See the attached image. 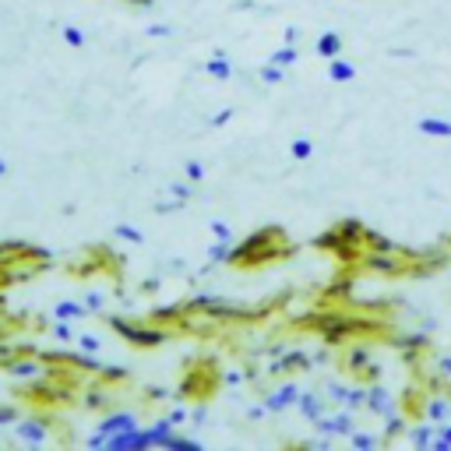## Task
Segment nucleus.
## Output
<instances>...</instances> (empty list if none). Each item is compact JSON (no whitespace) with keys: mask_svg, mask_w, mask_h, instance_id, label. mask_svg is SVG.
Masks as SVG:
<instances>
[{"mask_svg":"<svg viewBox=\"0 0 451 451\" xmlns=\"http://www.w3.org/2000/svg\"><path fill=\"white\" fill-rule=\"evenodd\" d=\"M286 254H289L286 233L275 230V226H268V230L247 237L240 247H233L226 265H230V268H265V265H275V261L286 257Z\"/></svg>","mask_w":451,"mask_h":451,"instance_id":"obj_1","label":"nucleus"},{"mask_svg":"<svg viewBox=\"0 0 451 451\" xmlns=\"http://www.w3.org/2000/svg\"><path fill=\"white\" fill-rule=\"evenodd\" d=\"M222 381V370L212 363V360H187V370H183V378H180V388L176 395L180 398H212V392L219 388Z\"/></svg>","mask_w":451,"mask_h":451,"instance_id":"obj_2","label":"nucleus"},{"mask_svg":"<svg viewBox=\"0 0 451 451\" xmlns=\"http://www.w3.org/2000/svg\"><path fill=\"white\" fill-rule=\"evenodd\" d=\"M95 272H113V275L120 279V261L113 257L109 247H102V243L82 247L78 257L67 261V275H74V279H92Z\"/></svg>","mask_w":451,"mask_h":451,"instance_id":"obj_3","label":"nucleus"},{"mask_svg":"<svg viewBox=\"0 0 451 451\" xmlns=\"http://www.w3.org/2000/svg\"><path fill=\"white\" fill-rule=\"evenodd\" d=\"M106 324H109L113 331H120L127 342L138 346V349H156V346H163L166 338H169L166 328H141V324H134V321H127V317H106Z\"/></svg>","mask_w":451,"mask_h":451,"instance_id":"obj_4","label":"nucleus"},{"mask_svg":"<svg viewBox=\"0 0 451 451\" xmlns=\"http://www.w3.org/2000/svg\"><path fill=\"white\" fill-rule=\"evenodd\" d=\"M201 71L208 74V78H215V82H230V78H233V64L226 60L222 50H212V57L201 64Z\"/></svg>","mask_w":451,"mask_h":451,"instance_id":"obj_5","label":"nucleus"},{"mask_svg":"<svg viewBox=\"0 0 451 451\" xmlns=\"http://www.w3.org/2000/svg\"><path fill=\"white\" fill-rule=\"evenodd\" d=\"M138 427V420L131 416V412H109V416L99 423V434L109 441L113 434H124V430H134Z\"/></svg>","mask_w":451,"mask_h":451,"instance_id":"obj_6","label":"nucleus"},{"mask_svg":"<svg viewBox=\"0 0 451 451\" xmlns=\"http://www.w3.org/2000/svg\"><path fill=\"white\" fill-rule=\"evenodd\" d=\"M18 437L28 444H46L50 441V427L39 420H18Z\"/></svg>","mask_w":451,"mask_h":451,"instance_id":"obj_7","label":"nucleus"},{"mask_svg":"<svg viewBox=\"0 0 451 451\" xmlns=\"http://www.w3.org/2000/svg\"><path fill=\"white\" fill-rule=\"evenodd\" d=\"M89 307L74 304V300H60V304H53V321H74V317H85Z\"/></svg>","mask_w":451,"mask_h":451,"instance_id":"obj_8","label":"nucleus"},{"mask_svg":"<svg viewBox=\"0 0 451 451\" xmlns=\"http://www.w3.org/2000/svg\"><path fill=\"white\" fill-rule=\"evenodd\" d=\"M113 237H117V240H127V243H134V247L145 243V233L134 230V226H127V222H117V226H113Z\"/></svg>","mask_w":451,"mask_h":451,"instance_id":"obj_9","label":"nucleus"},{"mask_svg":"<svg viewBox=\"0 0 451 451\" xmlns=\"http://www.w3.org/2000/svg\"><path fill=\"white\" fill-rule=\"evenodd\" d=\"M4 367H8V374H15V378H35V374H39V363H32V360H11Z\"/></svg>","mask_w":451,"mask_h":451,"instance_id":"obj_10","label":"nucleus"},{"mask_svg":"<svg viewBox=\"0 0 451 451\" xmlns=\"http://www.w3.org/2000/svg\"><path fill=\"white\" fill-rule=\"evenodd\" d=\"M60 35H64V43L71 50H85V32L78 25H60Z\"/></svg>","mask_w":451,"mask_h":451,"instance_id":"obj_11","label":"nucleus"},{"mask_svg":"<svg viewBox=\"0 0 451 451\" xmlns=\"http://www.w3.org/2000/svg\"><path fill=\"white\" fill-rule=\"evenodd\" d=\"M293 402H296V388H289V385L268 395V409H286V405H293Z\"/></svg>","mask_w":451,"mask_h":451,"instance_id":"obj_12","label":"nucleus"},{"mask_svg":"<svg viewBox=\"0 0 451 451\" xmlns=\"http://www.w3.org/2000/svg\"><path fill=\"white\" fill-rule=\"evenodd\" d=\"M230 240H219L215 247H208V261H230Z\"/></svg>","mask_w":451,"mask_h":451,"instance_id":"obj_13","label":"nucleus"},{"mask_svg":"<svg viewBox=\"0 0 451 451\" xmlns=\"http://www.w3.org/2000/svg\"><path fill=\"white\" fill-rule=\"evenodd\" d=\"M145 35H148V39H169V35H173V25H148Z\"/></svg>","mask_w":451,"mask_h":451,"instance_id":"obj_14","label":"nucleus"},{"mask_svg":"<svg viewBox=\"0 0 451 451\" xmlns=\"http://www.w3.org/2000/svg\"><path fill=\"white\" fill-rule=\"evenodd\" d=\"M183 173H187V180H191V183H201V180H205V166H201V163H187Z\"/></svg>","mask_w":451,"mask_h":451,"instance_id":"obj_15","label":"nucleus"},{"mask_svg":"<svg viewBox=\"0 0 451 451\" xmlns=\"http://www.w3.org/2000/svg\"><path fill=\"white\" fill-rule=\"evenodd\" d=\"M261 78H265L268 85H275V82H282V71H279V64H268L265 71H261Z\"/></svg>","mask_w":451,"mask_h":451,"instance_id":"obj_16","label":"nucleus"},{"mask_svg":"<svg viewBox=\"0 0 451 451\" xmlns=\"http://www.w3.org/2000/svg\"><path fill=\"white\" fill-rule=\"evenodd\" d=\"M53 338H57V342H67V338H74V331L67 328V321H57V324H53Z\"/></svg>","mask_w":451,"mask_h":451,"instance_id":"obj_17","label":"nucleus"},{"mask_svg":"<svg viewBox=\"0 0 451 451\" xmlns=\"http://www.w3.org/2000/svg\"><path fill=\"white\" fill-rule=\"evenodd\" d=\"M78 346H82V353H99V338L95 335H82Z\"/></svg>","mask_w":451,"mask_h":451,"instance_id":"obj_18","label":"nucleus"},{"mask_svg":"<svg viewBox=\"0 0 451 451\" xmlns=\"http://www.w3.org/2000/svg\"><path fill=\"white\" fill-rule=\"evenodd\" d=\"M169 194L176 201H187V198H191V187H187V183H169Z\"/></svg>","mask_w":451,"mask_h":451,"instance_id":"obj_19","label":"nucleus"},{"mask_svg":"<svg viewBox=\"0 0 451 451\" xmlns=\"http://www.w3.org/2000/svg\"><path fill=\"white\" fill-rule=\"evenodd\" d=\"M212 233H215V240H233V230L226 222H212Z\"/></svg>","mask_w":451,"mask_h":451,"instance_id":"obj_20","label":"nucleus"},{"mask_svg":"<svg viewBox=\"0 0 451 451\" xmlns=\"http://www.w3.org/2000/svg\"><path fill=\"white\" fill-rule=\"evenodd\" d=\"M300 405H304V412H307V416H317V412H321L317 398H311V395H304V398H300Z\"/></svg>","mask_w":451,"mask_h":451,"instance_id":"obj_21","label":"nucleus"},{"mask_svg":"<svg viewBox=\"0 0 451 451\" xmlns=\"http://www.w3.org/2000/svg\"><path fill=\"white\" fill-rule=\"evenodd\" d=\"M293 60H296V50H289V46L279 50V53L272 57V64H279V67H282V64H293Z\"/></svg>","mask_w":451,"mask_h":451,"instance_id":"obj_22","label":"nucleus"},{"mask_svg":"<svg viewBox=\"0 0 451 451\" xmlns=\"http://www.w3.org/2000/svg\"><path fill=\"white\" fill-rule=\"evenodd\" d=\"M173 451H201V444H198V441H183V437H176V441H173Z\"/></svg>","mask_w":451,"mask_h":451,"instance_id":"obj_23","label":"nucleus"},{"mask_svg":"<svg viewBox=\"0 0 451 451\" xmlns=\"http://www.w3.org/2000/svg\"><path fill=\"white\" fill-rule=\"evenodd\" d=\"M335 50H338V39H335V35H324V39H321V53H324V57H331Z\"/></svg>","mask_w":451,"mask_h":451,"instance_id":"obj_24","label":"nucleus"},{"mask_svg":"<svg viewBox=\"0 0 451 451\" xmlns=\"http://www.w3.org/2000/svg\"><path fill=\"white\" fill-rule=\"evenodd\" d=\"M85 307L89 311H102V293H89L85 296Z\"/></svg>","mask_w":451,"mask_h":451,"instance_id":"obj_25","label":"nucleus"},{"mask_svg":"<svg viewBox=\"0 0 451 451\" xmlns=\"http://www.w3.org/2000/svg\"><path fill=\"white\" fill-rule=\"evenodd\" d=\"M166 420H169L173 427H180V423H187V412H183V409L176 405V409H169V416H166Z\"/></svg>","mask_w":451,"mask_h":451,"instance_id":"obj_26","label":"nucleus"},{"mask_svg":"<svg viewBox=\"0 0 451 451\" xmlns=\"http://www.w3.org/2000/svg\"><path fill=\"white\" fill-rule=\"evenodd\" d=\"M233 120V109H222V113H215L212 117V127H222V124H230Z\"/></svg>","mask_w":451,"mask_h":451,"instance_id":"obj_27","label":"nucleus"},{"mask_svg":"<svg viewBox=\"0 0 451 451\" xmlns=\"http://www.w3.org/2000/svg\"><path fill=\"white\" fill-rule=\"evenodd\" d=\"M293 156H296V159H307V156H311V145H307V141H296V145H293Z\"/></svg>","mask_w":451,"mask_h":451,"instance_id":"obj_28","label":"nucleus"},{"mask_svg":"<svg viewBox=\"0 0 451 451\" xmlns=\"http://www.w3.org/2000/svg\"><path fill=\"white\" fill-rule=\"evenodd\" d=\"M11 420H18V412H15V409H0V427L11 423Z\"/></svg>","mask_w":451,"mask_h":451,"instance_id":"obj_29","label":"nucleus"},{"mask_svg":"<svg viewBox=\"0 0 451 451\" xmlns=\"http://www.w3.org/2000/svg\"><path fill=\"white\" fill-rule=\"evenodd\" d=\"M222 381H226V385H240V374H237V370H226Z\"/></svg>","mask_w":451,"mask_h":451,"instance_id":"obj_30","label":"nucleus"},{"mask_svg":"<svg viewBox=\"0 0 451 451\" xmlns=\"http://www.w3.org/2000/svg\"><path fill=\"white\" fill-rule=\"evenodd\" d=\"M127 4H138V8H148V4H156V0H127Z\"/></svg>","mask_w":451,"mask_h":451,"instance_id":"obj_31","label":"nucleus"},{"mask_svg":"<svg viewBox=\"0 0 451 451\" xmlns=\"http://www.w3.org/2000/svg\"><path fill=\"white\" fill-rule=\"evenodd\" d=\"M4 173H8V163H4V159H0V176H4Z\"/></svg>","mask_w":451,"mask_h":451,"instance_id":"obj_32","label":"nucleus"}]
</instances>
